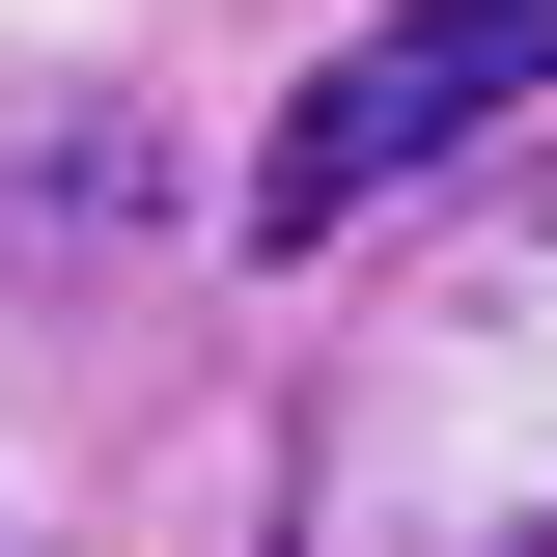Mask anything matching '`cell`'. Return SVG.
I'll return each mask as SVG.
<instances>
[{
  "label": "cell",
  "mask_w": 557,
  "mask_h": 557,
  "mask_svg": "<svg viewBox=\"0 0 557 557\" xmlns=\"http://www.w3.org/2000/svg\"><path fill=\"white\" fill-rule=\"evenodd\" d=\"M278 557H557V168L335 335Z\"/></svg>",
  "instance_id": "6da1fadb"
},
{
  "label": "cell",
  "mask_w": 557,
  "mask_h": 557,
  "mask_svg": "<svg viewBox=\"0 0 557 557\" xmlns=\"http://www.w3.org/2000/svg\"><path fill=\"white\" fill-rule=\"evenodd\" d=\"M557 84V0H391L362 57H307V112L251 139V251H335L362 196H418L446 139H502Z\"/></svg>",
  "instance_id": "7a4b0ae2"
}]
</instances>
